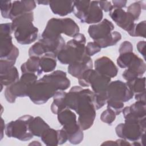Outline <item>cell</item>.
<instances>
[{"instance_id": "cell-1", "label": "cell", "mask_w": 146, "mask_h": 146, "mask_svg": "<svg viewBox=\"0 0 146 146\" xmlns=\"http://www.w3.org/2000/svg\"><path fill=\"white\" fill-rule=\"evenodd\" d=\"M94 100V92L80 86L72 87L66 94L65 107L78 114V123L83 131L90 129L94 123L96 110Z\"/></svg>"}, {"instance_id": "cell-2", "label": "cell", "mask_w": 146, "mask_h": 146, "mask_svg": "<svg viewBox=\"0 0 146 146\" xmlns=\"http://www.w3.org/2000/svg\"><path fill=\"white\" fill-rule=\"evenodd\" d=\"M33 11L22 14L12 21V30L18 43L29 44L37 39L38 29L33 25Z\"/></svg>"}, {"instance_id": "cell-3", "label": "cell", "mask_w": 146, "mask_h": 146, "mask_svg": "<svg viewBox=\"0 0 146 146\" xmlns=\"http://www.w3.org/2000/svg\"><path fill=\"white\" fill-rule=\"evenodd\" d=\"M86 39L84 34L78 33L68 41L58 54L56 58L63 64H71L84 59L86 53Z\"/></svg>"}, {"instance_id": "cell-4", "label": "cell", "mask_w": 146, "mask_h": 146, "mask_svg": "<svg viewBox=\"0 0 146 146\" xmlns=\"http://www.w3.org/2000/svg\"><path fill=\"white\" fill-rule=\"evenodd\" d=\"M57 118L67 135L68 141L72 144H80L84 138L83 130L78 123L75 113L66 107L58 112Z\"/></svg>"}, {"instance_id": "cell-5", "label": "cell", "mask_w": 146, "mask_h": 146, "mask_svg": "<svg viewBox=\"0 0 146 146\" xmlns=\"http://www.w3.org/2000/svg\"><path fill=\"white\" fill-rule=\"evenodd\" d=\"M38 80V75L32 73H23L19 79L13 84L6 87L4 95L6 100L14 103L18 97L28 96L30 87Z\"/></svg>"}, {"instance_id": "cell-6", "label": "cell", "mask_w": 146, "mask_h": 146, "mask_svg": "<svg viewBox=\"0 0 146 146\" xmlns=\"http://www.w3.org/2000/svg\"><path fill=\"white\" fill-rule=\"evenodd\" d=\"M145 117L139 121H125L118 124L115 128L117 136L132 142L141 140L145 145Z\"/></svg>"}, {"instance_id": "cell-7", "label": "cell", "mask_w": 146, "mask_h": 146, "mask_svg": "<svg viewBox=\"0 0 146 146\" xmlns=\"http://www.w3.org/2000/svg\"><path fill=\"white\" fill-rule=\"evenodd\" d=\"M111 79L100 74L95 70L89 69L86 70L78 79V82L81 87H88L90 86L95 95L107 96L106 90L111 82Z\"/></svg>"}, {"instance_id": "cell-8", "label": "cell", "mask_w": 146, "mask_h": 146, "mask_svg": "<svg viewBox=\"0 0 146 146\" xmlns=\"http://www.w3.org/2000/svg\"><path fill=\"white\" fill-rule=\"evenodd\" d=\"M57 91L52 83L42 78L30 87L28 96L34 104H42L53 97Z\"/></svg>"}, {"instance_id": "cell-9", "label": "cell", "mask_w": 146, "mask_h": 146, "mask_svg": "<svg viewBox=\"0 0 146 146\" xmlns=\"http://www.w3.org/2000/svg\"><path fill=\"white\" fill-rule=\"evenodd\" d=\"M33 118V116L26 115L8 123L5 127L6 135L24 141L31 140L34 135L30 131V124Z\"/></svg>"}, {"instance_id": "cell-10", "label": "cell", "mask_w": 146, "mask_h": 146, "mask_svg": "<svg viewBox=\"0 0 146 146\" xmlns=\"http://www.w3.org/2000/svg\"><path fill=\"white\" fill-rule=\"evenodd\" d=\"M13 33L11 23H1L0 26V58L15 61L19 56V50L13 44L11 34Z\"/></svg>"}, {"instance_id": "cell-11", "label": "cell", "mask_w": 146, "mask_h": 146, "mask_svg": "<svg viewBox=\"0 0 146 146\" xmlns=\"http://www.w3.org/2000/svg\"><path fill=\"white\" fill-rule=\"evenodd\" d=\"M64 39L62 36L56 38H41L31 46L29 50V56L40 58L46 53H53L57 56L65 46Z\"/></svg>"}, {"instance_id": "cell-12", "label": "cell", "mask_w": 146, "mask_h": 146, "mask_svg": "<svg viewBox=\"0 0 146 146\" xmlns=\"http://www.w3.org/2000/svg\"><path fill=\"white\" fill-rule=\"evenodd\" d=\"M106 94L107 100H112L121 102L130 100L134 96L126 83L121 80L111 82L107 88Z\"/></svg>"}, {"instance_id": "cell-13", "label": "cell", "mask_w": 146, "mask_h": 146, "mask_svg": "<svg viewBox=\"0 0 146 146\" xmlns=\"http://www.w3.org/2000/svg\"><path fill=\"white\" fill-rule=\"evenodd\" d=\"M110 17L122 29L129 33L133 29L135 19L131 14L124 11L123 9L113 7L109 13Z\"/></svg>"}, {"instance_id": "cell-14", "label": "cell", "mask_w": 146, "mask_h": 146, "mask_svg": "<svg viewBox=\"0 0 146 146\" xmlns=\"http://www.w3.org/2000/svg\"><path fill=\"white\" fill-rule=\"evenodd\" d=\"M113 29V24L107 19H104L98 23L90 25L88 29V33L90 38L94 42H97L108 36Z\"/></svg>"}, {"instance_id": "cell-15", "label": "cell", "mask_w": 146, "mask_h": 146, "mask_svg": "<svg viewBox=\"0 0 146 146\" xmlns=\"http://www.w3.org/2000/svg\"><path fill=\"white\" fill-rule=\"evenodd\" d=\"M125 121H139L145 117L146 103L141 101H136L129 106L123 109Z\"/></svg>"}, {"instance_id": "cell-16", "label": "cell", "mask_w": 146, "mask_h": 146, "mask_svg": "<svg viewBox=\"0 0 146 146\" xmlns=\"http://www.w3.org/2000/svg\"><path fill=\"white\" fill-rule=\"evenodd\" d=\"M94 67L96 72L110 78L115 77L118 72L117 66L107 56L98 58L94 62Z\"/></svg>"}, {"instance_id": "cell-17", "label": "cell", "mask_w": 146, "mask_h": 146, "mask_svg": "<svg viewBox=\"0 0 146 146\" xmlns=\"http://www.w3.org/2000/svg\"><path fill=\"white\" fill-rule=\"evenodd\" d=\"M65 29L63 18L50 19L42 34V38H56L64 34Z\"/></svg>"}, {"instance_id": "cell-18", "label": "cell", "mask_w": 146, "mask_h": 146, "mask_svg": "<svg viewBox=\"0 0 146 146\" xmlns=\"http://www.w3.org/2000/svg\"><path fill=\"white\" fill-rule=\"evenodd\" d=\"M35 7L36 2L34 1H14L12 2L9 19L13 21L22 14L32 12Z\"/></svg>"}, {"instance_id": "cell-19", "label": "cell", "mask_w": 146, "mask_h": 146, "mask_svg": "<svg viewBox=\"0 0 146 146\" xmlns=\"http://www.w3.org/2000/svg\"><path fill=\"white\" fill-rule=\"evenodd\" d=\"M42 78L52 83L58 90L64 91L71 85V82L67 77L66 73L61 70H56L52 73L44 75Z\"/></svg>"}, {"instance_id": "cell-20", "label": "cell", "mask_w": 146, "mask_h": 146, "mask_svg": "<svg viewBox=\"0 0 146 146\" xmlns=\"http://www.w3.org/2000/svg\"><path fill=\"white\" fill-rule=\"evenodd\" d=\"M93 63L90 56H87L84 59L75 62L68 66V72L72 76L79 79L87 70L92 69Z\"/></svg>"}, {"instance_id": "cell-21", "label": "cell", "mask_w": 146, "mask_h": 146, "mask_svg": "<svg viewBox=\"0 0 146 146\" xmlns=\"http://www.w3.org/2000/svg\"><path fill=\"white\" fill-rule=\"evenodd\" d=\"M49 6L54 14L64 17L73 12L74 1H52Z\"/></svg>"}, {"instance_id": "cell-22", "label": "cell", "mask_w": 146, "mask_h": 146, "mask_svg": "<svg viewBox=\"0 0 146 146\" xmlns=\"http://www.w3.org/2000/svg\"><path fill=\"white\" fill-rule=\"evenodd\" d=\"M103 17V10L99 6L98 1H91L90 7L84 20V23L88 24H96L101 22Z\"/></svg>"}, {"instance_id": "cell-23", "label": "cell", "mask_w": 146, "mask_h": 146, "mask_svg": "<svg viewBox=\"0 0 146 146\" xmlns=\"http://www.w3.org/2000/svg\"><path fill=\"white\" fill-rule=\"evenodd\" d=\"M40 58L37 56H30L27 60L21 66V70L23 73H32L40 75L43 72L40 67Z\"/></svg>"}, {"instance_id": "cell-24", "label": "cell", "mask_w": 146, "mask_h": 146, "mask_svg": "<svg viewBox=\"0 0 146 146\" xmlns=\"http://www.w3.org/2000/svg\"><path fill=\"white\" fill-rule=\"evenodd\" d=\"M56 55L48 52L40 58V67L42 72H50L54 71L56 66Z\"/></svg>"}, {"instance_id": "cell-25", "label": "cell", "mask_w": 146, "mask_h": 146, "mask_svg": "<svg viewBox=\"0 0 146 146\" xmlns=\"http://www.w3.org/2000/svg\"><path fill=\"white\" fill-rule=\"evenodd\" d=\"M90 3V1H74L73 13L82 23H84Z\"/></svg>"}, {"instance_id": "cell-26", "label": "cell", "mask_w": 146, "mask_h": 146, "mask_svg": "<svg viewBox=\"0 0 146 146\" xmlns=\"http://www.w3.org/2000/svg\"><path fill=\"white\" fill-rule=\"evenodd\" d=\"M19 79V72L17 67L15 66L0 74L1 84L3 86H9L17 82Z\"/></svg>"}, {"instance_id": "cell-27", "label": "cell", "mask_w": 146, "mask_h": 146, "mask_svg": "<svg viewBox=\"0 0 146 146\" xmlns=\"http://www.w3.org/2000/svg\"><path fill=\"white\" fill-rule=\"evenodd\" d=\"M30 131L34 136L40 137L43 132L50 126L40 116L34 117L30 124Z\"/></svg>"}, {"instance_id": "cell-28", "label": "cell", "mask_w": 146, "mask_h": 146, "mask_svg": "<svg viewBox=\"0 0 146 146\" xmlns=\"http://www.w3.org/2000/svg\"><path fill=\"white\" fill-rule=\"evenodd\" d=\"M66 92L63 90L57 91L53 96V102L51 106V111L54 114H56L62 109L66 108L64 105V98Z\"/></svg>"}, {"instance_id": "cell-29", "label": "cell", "mask_w": 146, "mask_h": 146, "mask_svg": "<svg viewBox=\"0 0 146 146\" xmlns=\"http://www.w3.org/2000/svg\"><path fill=\"white\" fill-rule=\"evenodd\" d=\"M41 140L47 145H59L58 130H55L51 128L46 129L40 136Z\"/></svg>"}, {"instance_id": "cell-30", "label": "cell", "mask_w": 146, "mask_h": 146, "mask_svg": "<svg viewBox=\"0 0 146 146\" xmlns=\"http://www.w3.org/2000/svg\"><path fill=\"white\" fill-rule=\"evenodd\" d=\"M126 83L135 95L145 91V77L137 78L131 81H127Z\"/></svg>"}, {"instance_id": "cell-31", "label": "cell", "mask_w": 146, "mask_h": 146, "mask_svg": "<svg viewBox=\"0 0 146 146\" xmlns=\"http://www.w3.org/2000/svg\"><path fill=\"white\" fill-rule=\"evenodd\" d=\"M121 39V34L116 31H112L111 33V34L105 39L102 40H99L95 42L101 48H106L110 46H112L115 45Z\"/></svg>"}, {"instance_id": "cell-32", "label": "cell", "mask_w": 146, "mask_h": 146, "mask_svg": "<svg viewBox=\"0 0 146 146\" xmlns=\"http://www.w3.org/2000/svg\"><path fill=\"white\" fill-rule=\"evenodd\" d=\"M145 3L141 1L135 2L131 3L127 8V11L128 13L131 14L132 17L134 18L135 21H136L139 19L141 12V9L145 10Z\"/></svg>"}, {"instance_id": "cell-33", "label": "cell", "mask_w": 146, "mask_h": 146, "mask_svg": "<svg viewBox=\"0 0 146 146\" xmlns=\"http://www.w3.org/2000/svg\"><path fill=\"white\" fill-rule=\"evenodd\" d=\"M145 31H146V21H143L139 22L137 24H135V26L132 30L128 33L131 36L136 37H143L145 38Z\"/></svg>"}, {"instance_id": "cell-34", "label": "cell", "mask_w": 146, "mask_h": 146, "mask_svg": "<svg viewBox=\"0 0 146 146\" xmlns=\"http://www.w3.org/2000/svg\"><path fill=\"white\" fill-rule=\"evenodd\" d=\"M107 108L112 110L115 113L116 115H119V114H120L124 106L123 102L110 99L107 100Z\"/></svg>"}, {"instance_id": "cell-35", "label": "cell", "mask_w": 146, "mask_h": 146, "mask_svg": "<svg viewBox=\"0 0 146 146\" xmlns=\"http://www.w3.org/2000/svg\"><path fill=\"white\" fill-rule=\"evenodd\" d=\"M116 116V115L115 113L112 110L109 108H107V110L102 113L100 118L103 122L108 125H111L112 123L115 121Z\"/></svg>"}, {"instance_id": "cell-36", "label": "cell", "mask_w": 146, "mask_h": 146, "mask_svg": "<svg viewBox=\"0 0 146 146\" xmlns=\"http://www.w3.org/2000/svg\"><path fill=\"white\" fill-rule=\"evenodd\" d=\"M12 6L10 1H1L0 2V10L2 16L6 19H9V15Z\"/></svg>"}, {"instance_id": "cell-37", "label": "cell", "mask_w": 146, "mask_h": 146, "mask_svg": "<svg viewBox=\"0 0 146 146\" xmlns=\"http://www.w3.org/2000/svg\"><path fill=\"white\" fill-rule=\"evenodd\" d=\"M100 51L101 48L95 42H88L87 44V46H86V53L90 57L100 52Z\"/></svg>"}, {"instance_id": "cell-38", "label": "cell", "mask_w": 146, "mask_h": 146, "mask_svg": "<svg viewBox=\"0 0 146 146\" xmlns=\"http://www.w3.org/2000/svg\"><path fill=\"white\" fill-rule=\"evenodd\" d=\"M15 63V61L9 60L7 59H2L0 60V74L3 73L12 67L14 66Z\"/></svg>"}, {"instance_id": "cell-39", "label": "cell", "mask_w": 146, "mask_h": 146, "mask_svg": "<svg viewBox=\"0 0 146 146\" xmlns=\"http://www.w3.org/2000/svg\"><path fill=\"white\" fill-rule=\"evenodd\" d=\"M119 52L120 54L128 52H133V46L132 43L127 40L123 42L120 46Z\"/></svg>"}, {"instance_id": "cell-40", "label": "cell", "mask_w": 146, "mask_h": 146, "mask_svg": "<svg viewBox=\"0 0 146 146\" xmlns=\"http://www.w3.org/2000/svg\"><path fill=\"white\" fill-rule=\"evenodd\" d=\"M99 6L102 10H104L105 12L110 11L113 5L111 4L110 1H98Z\"/></svg>"}, {"instance_id": "cell-41", "label": "cell", "mask_w": 146, "mask_h": 146, "mask_svg": "<svg viewBox=\"0 0 146 146\" xmlns=\"http://www.w3.org/2000/svg\"><path fill=\"white\" fill-rule=\"evenodd\" d=\"M58 133L59 145L63 144L65 143L68 140L67 135L64 129H58Z\"/></svg>"}, {"instance_id": "cell-42", "label": "cell", "mask_w": 146, "mask_h": 146, "mask_svg": "<svg viewBox=\"0 0 146 146\" xmlns=\"http://www.w3.org/2000/svg\"><path fill=\"white\" fill-rule=\"evenodd\" d=\"M145 41L144 40L139 41L136 45V47L138 51L143 55L144 59H145Z\"/></svg>"}, {"instance_id": "cell-43", "label": "cell", "mask_w": 146, "mask_h": 146, "mask_svg": "<svg viewBox=\"0 0 146 146\" xmlns=\"http://www.w3.org/2000/svg\"><path fill=\"white\" fill-rule=\"evenodd\" d=\"M112 2L113 3V7L123 9V7H125L127 1H123V0H119V1H112Z\"/></svg>"}, {"instance_id": "cell-44", "label": "cell", "mask_w": 146, "mask_h": 146, "mask_svg": "<svg viewBox=\"0 0 146 146\" xmlns=\"http://www.w3.org/2000/svg\"><path fill=\"white\" fill-rule=\"evenodd\" d=\"M135 98L136 101H141L145 102V91H144L141 93L135 94Z\"/></svg>"}, {"instance_id": "cell-45", "label": "cell", "mask_w": 146, "mask_h": 146, "mask_svg": "<svg viewBox=\"0 0 146 146\" xmlns=\"http://www.w3.org/2000/svg\"><path fill=\"white\" fill-rule=\"evenodd\" d=\"M117 145H131L132 144H130L127 140L124 139H119L115 141Z\"/></svg>"}, {"instance_id": "cell-46", "label": "cell", "mask_w": 146, "mask_h": 146, "mask_svg": "<svg viewBox=\"0 0 146 146\" xmlns=\"http://www.w3.org/2000/svg\"><path fill=\"white\" fill-rule=\"evenodd\" d=\"M1 140L2 139L3 136V132L5 131V127L6 125H5V122L4 120L2 118H1Z\"/></svg>"}, {"instance_id": "cell-47", "label": "cell", "mask_w": 146, "mask_h": 146, "mask_svg": "<svg viewBox=\"0 0 146 146\" xmlns=\"http://www.w3.org/2000/svg\"><path fill=\"white\" fill-rule=\"evenodd\" d=\"M104 144H106V145H116V143L115 142V141H106V142H104L102 145H104Z\"/></svg>"}, {"instance_id": "cell-48", "label": "cell", "mask_w": 146, "mask_h": 146, "mask_svg": "<svg viewBox=\"0 0 146 146\" xmlns=\"http://www.w3.org/2000/svg\"><path fill=\"white\" fill-rule=\"evenodd\" d=\"M49 2L48 1H36V2L39 4V5H49Z\"/></svg>"}]
</instances>
